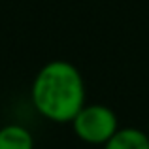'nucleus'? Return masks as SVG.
<instances>
[{"label": "nucleus", "mask_w": 149, "mask_h": 149, "mask_svg": "<svg viewBox=\"0 0 149 149\" xmlns=\"http://www.w3.org/2000/svg\"><path fill=\"white\" fill-rule=\"evenodd\" d=\"M146 132H147V136H149V127H147V130H146Z\"/></svg>", "instance_id": "5"}, {"label": "nucleus", "mask_w": 149, "mask_h": 149, "mask_svg": "<svg viewBox=\"0 0 149 149\" xmlns=\"http://www.w3.org/2000/svg\"><path fill=\"white\" fill-rule=\"evenodd\" d=\"M70 125L74 134L87 146H104L121 128L117 113L104 104H85Z\"/></svg>", "instance_id": "2"}, {"label": "nucleus", "mask_w": 149, "mask_h": 149, "mask_svg": "<svg viewBox=\"0 0 149 149\" xmlns=\"http://www.w3.org/2000/svg\"><path fill=\"white\" fill-rule=\"evenodd\" d=\"M102 149H149V136L136 127H121Z\"/></svg>", "instance_id": "3"}, {"label": "nucleus", "mask_w": 149, "mask_h": 149, "mask_svg": "<svg viewBox=\"0 0 149 149\" xmlns=\"http://www.w3.org/2000/svg\"><path fill=\"white\" fill-rule=\"evenodd\" d=\"M0 149H34V136L19 123L4 125L0 127Z\"/></svg>", "instance_id": "4"}, {"label": "nucleus", "mask_w": 149, "mask_h": 149, "mask_svg": "<svg viewBox=\"0 0 149 149\" xmlns=\"http://www.w3.org/2000/svg\"><path fill=\"white\" fill-rule=\"evenodd\" d=\"M34 109L51 123H72L87 104V85L76 64L49 61L36 72L30 85Z\"/></svg>", "instance_id": "1"}]
</instances>
